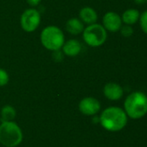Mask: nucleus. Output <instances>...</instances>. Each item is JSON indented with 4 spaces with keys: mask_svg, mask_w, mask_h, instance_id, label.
I'll use <instances>...</instances> for the list:
<instances>
[{
    "mask_svg": "<svg viewBox=\"0 0 147 147\" xmlns=\"http://www.w3.org/2000/svg\"><path fill=\"white\" fill-rule=\"evenodd\" d=\"M100 119L101 126L109 132L122 130L127 123V115L119 107H109L102 111Z\"/></svg>",
    "mask_w": 147,
    "mask_h": 147,
    "instance_id": "f257e3e1",
    "label": "nucleus"
},
{
    "mask_svg": "<svg viewBox=\"0 0 147 147\" xmlns=\"http://www.w3.org/2000/svg\"><path fill=\"white\" fill-rule=\"evenodd\" d=\"M10 80V76L7 71L3 68H0V87L5 86Z\"/></svg>",
    "mask_w": 147,
    "mask_h": 147,
    "instance_id": "f3484780",
    "label": "nucleus"
},
{
    "mask_svg": "<svg viewBox=\"0 0 147 147\" xmlns=\"http://www.w3.org/2000/svg\"><path fill=\"white\" fill-rule=\"evenodd\" d=\"M104 96L111 101H118L120 100L124 94L123 88L117 83L110 82L107 83L103 88Z\"/></svg>",
    "mask_w": 147,
    "mask_h": 147,
    "instance_id": "9d476101",
    "label": "nucleus"
},
{
    "mask_svg": "<svg viewBox=\"0 0 147 147\" xmlns=\"http://www.w3.org/2000/svg\"><path fill=\"white\" fill-rule=\"evenodd\" d=\"M81 34L84 42L91 47H101L107 40V31L98 22L85 27Z\"/></svg>",
    "mask_w": 147,
    "mask_h": 147,
    "instance_id": "39448f33",
    "label": "nucleus"
},
{
    "mask_svg": "<svg viewBox=\"0 0 147 147\" xmlns=\"http://www.w3.org/2000/svg\"><path fill=\"white\" fill-rule=\"evenodd\" d=\"M139 23V27H140L141 30L146 34H147V9L143 11L142 13H140Z\"/></svg>",
    "mask_w": 147,
    "mask_h": 147,
    "instance_id": "dca6fc26",
    "label": "nucleus"
},
{
    "mask_svg": "<svg viewBox=\"0 0 147 147\" xmlns=\"http://www.w3.org/2000/svg\"></svg>",
    "mask_w": 147,
    "mask_h": 147,
    "instance_id": "aec40b11",
    "label": "nucleus"
},
{
    "mask_svg": "<svg viewBox=\"0 0 147 147\" xmlns=\"http://www.w3.org/2000/svg\"><path fill=\"white\" fill-rule=\"evenodd\" d=\"M79 109L85 115H95L101 109V103L94 97H85L80 102Z\"/></svg>",
    "mask_w": 147,
    "mask_h": 147,
    "instance_id": "6e6552de",
    "label": "nucleus"
},
{
    "mask_svg": "<svg viewBox=\"0 0 147 147\" xmlns=\"http://www.w3.org/2000/svg\"><path fill=\"white\" fill-rule=\"evenodd\" d=\"M102 26L107 32H119L123 25L121 16L115 11H107L102 17Z\"/></svg>",
    "mask_w": 147,
    "mask_h": 147,
    "instance_id": "0eeeda50",
    "label": "nucleus"
},
{
    "mask_svg": "<svg viewBox=\"0 0 147 147\" xmlns=\"http://www.w3.org/2000/svg\"><path fill=\"white\" fill-rule=\"evenodd\" d=\"M120 34L125 37V38H129L131 36H133V34H134V29L133 28V26L131 25H126V24H123L122 27L120 29Z\"/></svg>",
    "mask_w": 147,
    "mask_h": 147,
    "instance_id": "2eb2a0df",
    "label": "nucleus"
},
{
    "mask_svg": "<svg viewBox=\"0 0 147 147\" xmlns=\"http://www.w3.org/2000/svg\"><path fill=\"white\" fill-rule=\"evenodd\" d=\"M125 112L132 119H140L147 114V96L142 91H135L127 96L124 102Z\"/></svg>",
    "mask_w": 147,
    "mask_h": 147,
    "instance_id": "f03ea898",
    "label": "nucleus"
},
{
    "mask_svg": "<svg viewBox=\"0 0 147 147\" xmlns=\"http://www.w3.org/2000/svg\"><path fill=\"white\" fill-rule=\"evenodd\" d=\"M40 41L44 48L55 52L62 49L65 42V35L61 28L55 25L45 27L40 34Z\"/></svg>",
    "mask_w": 147,
    "mask_h": 147,
    "instance_id": "7ed1b4c3",
    "label": "nucleus"
},
{
    "mask_svg": "<svg viewBox=\"0 0 147 147\" xmlns=\"http://www.w3.org/2000/svg\"><path fill=\"white\" fill-rule=\"evenodd\" d=\"M42 16L36 8L26 9L20 16V26L22 29L27 33L36 31L41 24Z\"/></svg>",
    "mask_w": 147,
    "mask_h": 147,
    "instance_id": "423d86ee",
    "label": "nucleus"
},
{
    "mask_svg": "<svg viewBox=\"0 0 147 147\" xmlns=\"http://www.w3.org/2000/svg\"><path fill=\"white\" fill-rule=\"evenodd\" d=\"M133 3L138 5H142L147 3V0H133Z\"/></svg>",
    "mask_w": 147,
    "mask_h": 147,
    "instance_id": "6ab92c4d",
    "label": "nucleus"
},
{
    "mask_svg": "<svg viewBox=\"0 0 147 147\" xmlns=\"http://www.w3.org/2000/svg\"><path fill=\"white\" fill-rule=\"evenodd\" d=\"M80 20L87 25L96 23L99 18L97 11L90 6H84L79 11Z\"/></svg>",
    "mask_w": 147,
    "mask_h": 147,
    "instance_id": "9b49d317",
    "label": "nucleus"
},
{
    "mask_svg": "<svg viewBox=\"0 0 147 147\" xmlns=\"http://www.w3.org/2000/svg\"><path fill=\"white\" fill-rule=\"evenodd\" d=\"M81 49L82 45L80 40L76 39H69L68 40H65L61 51L64 55L74 58L81 53Z\"/></svg>",
    "mask_w": 147,
    "mask_h": 147,
    "instance_id": "1a4fd4ad",
    "label": "nucleus"
},
{
    "mask_svg": "<svg viewBox=\"0 0 147 147\" xmlns=\"http://www.w3.org/2000/svg\"><path fill=\"white\" fill-rule=\"evenodd\" d=\"M139 16H140L139 10L137 9H134V8H131V9H126L122 13L121 19H122L123 24L133 26V25H134V24L139 22Z\"/></svg>",
    "mask_w": 147,
    "mask_h": 147,
    "instance_id": "ddd939ff",
    "label": "nucleus"
},
{
    "mask_svg": "<svg viewBox=\"0 0 147 147\" xmlns=\"http://www.w3.org/2000/svg\"><path fill=\"white\" fill-rule=\"evenodd\" d=\"M42 0H26V3L31 7H36L41 3Z\"/></svg>",
    "mask_w": 147,
    "mask_h": 147,
    "instance_id": "a211bd4d",
    "label": "nucleus"
},
{
    "mask_svg": "<svg viewBox=\"0 0 147 147\" xmlns=\"http://www.w3.org/2000/svg\"><path fill=\"white\" fill-rule=\"evenodd\" d=\"M23 139L22 129L14 121H3L0 124V143L6 147L19 146Z\"/></svg>",
    "mask_w": 147,
    "mask_h": 147,
    "instance_id": "20e7f679",
    "label": "nucleus"
},
{
    "mask_svg": "<svg viewBox=\"0 0 147 147\" xmlns=\"http://www.w3.org/2000/svg\"><path fill=\"white\" fill-rule=\"evenodd\" d=\"M16 115V109L10 105H5L1 109V121H13Z\"/></svg>",
    "mask_w": 147,
    "mask_h": 147,
    "instance_id": "4468645a",
    "label": "nucleus"
},
{
    "mask_svg": "<svg viewBox=\"0 0 147 147\" xmlns=\"http://www.w3.org/2000/svg\"><path fill=\"white\" fill-rule=\"evenodd\" d=\"M65 28L71 35H79L82 34L85 28V24L80 20L79 17H72L66 22Z\"/></svg>",
    "mask_w": 147,
    "mask_h": 147,
    "instance_id": "f8f14e48",
    "label": "nucleus"
}]
</instances>
